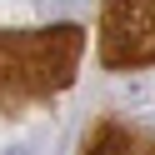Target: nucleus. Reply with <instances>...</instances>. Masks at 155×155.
Instances as JSON below:
<instances>
[{
	"mask_svg": "<svg viewBox=\"0 0 155 155\" xmlns=\"http://www.w3.org/2000/svg\"><path fill=\"white\" fill-rule=\"evenodd\" d=\"M85 55V30L75 20H50L40 30H0V110L15 115L70 90Z\"/></svg>",
	"mask_w": 155,
	"mask_h": 155,
	"instance_id": "nucleus-1",
	"label": "nucleus"
},
{
	"mask_svg": "<svg viewBox=\"0 0 155 155\" xmlns=\"http://www.w3.org/2000/svg\"><path fill=\"white\" fill-rule=\"evenodd\" d=\"M100 65L105 70L155 65V0H105L100 5Z\"/></svg>",
	"mask_w": 155,
	"mask_h": 155,
	"instance_id": "nucleus-2",
	"label": "nucleus"
},
{
	"mask_svg": "<svg viewBox=\"0 0 155 155\" xmlns=\"http://www.w3.org/2000/svg\"><path fill=\"white\" fill-rule=\"evenodd\" d=\"M85 155H155V135L130 120H100L85 140Z\"/></svg>",
	"mask_w": 155,
	"mask_h": 155,
	"instance_id": "nucleus-3",
	"label": "nucleus"
},
{
	"mask_svg": "<svg viewBox=\"0 0 155 155\" xmlns=\"http://www.w3.org/2000/svg\"><path fill=\"white\" fill-rule=\"evenodd\" d=\"M70 5H75V0H35V10H40L45 20H60V15L70 10Z\"/></svg>",
	"mask_w": 155,
	"mask_h": 155,
	"instance_id": "nucleus-4",
	"label": "nucleus"
},
{
	"mask_svg": "<svg viewBox=\"0 0 155 155\" xmlns=\"http://www.w3.org/2000/svg\"><path fill=\"white\" fill-rule=\"evenodd\" d=\"M0 155H35V150H30V145H5Z\"/></svg>",
	"mask_w": 155,
	"mask_h": 155,
	"instance_id": "nucleus-5",
	"label": "nucleus"
}]
</instances>
